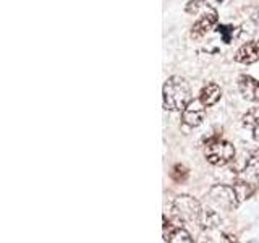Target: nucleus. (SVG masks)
I'll return each instance as SVG.
<instances>
[{
    "label": "nucleus",
    "mask_w": 259,
    "mask_h": 243,
    "mask_svg": "<svg viewBox=\"0 0 259 243\" xmlns=\"http://www.w3.org/2000/svg\"><path fill=\"white\" fill-rule=\"evenodd\" d=\"M164 107L172 112H182L191 102V88L182 76H170L162 89Z\"/></svg>",
    "instance_id": "obj_1"
},
{
    "label": "nucleus",
    "mask_w": 259,
    "mask_h": 243,
    "mask_svg": "<svg viewBox=\"0 0 259 243\" xmlns=\"http://www.w3.org/2000/svg\"><path fill=\"white\" fill-rule=\"evenodd\" d=\"M201 205L198 199H194L190 194L178 196L172 205V214L178 224H194L199 222L201 217Z\"/></svg>",
    "instance_id": "obj_2"
},
{
    "label": "nucleus",
    "mask_w": 259,
    "mask_h": 243,
    "mask_svg": "<svg viewBox=\"0 0 259 243\" xmlns=\"http://www.w3.org/2000/svg\"><path fill=\"white\" fill-rule=\"evenodd\" d=\"M207 198L214 206L221 208L224 211H233L240 205V196L237 190H235V186H229V185L212 186V188L209 190Z\"/></svg>",
    "instance_id": "obj_3"
},
{
    "label": "nucleus",
    "mask_w": 259,
    "mask_h": 243,
    "mask_svg": "<svg viewBox=\"0 0 259 243\" xmlns=\"http://www.w3.org/2000/svg\"><path fill=\"white\" fill-rule=\"evenodd\" d=\"M235 157V148L233 144L224 140H212L206 148V159L209 164L215 167L227 166Z\"/></svg>",
    "instance_id": "obj_4"
},
{
    "label": "nucleus",
    "mask_w": 259,
    "mask_h": 243,
    "mask_svg": "<svg viewBox=\"0 0 259 243\" xmlns=\"http://www.w3.org/2000/svg\"><path fill=\"white\" fill-rule=\"evenodd\" d=\"M206 115V105L199 99H191V102L182 110V122L188 127H199Z\"/></svg>",
    "instance_id": "obj_5"
},
{
    "label": "nucleus",
    "mask_w": 259,
    "mask_h": 243,
    "mask_svg": "<svg viewBox=\"0 0 259 243\" xmlns=\"http://www.w3.org/2000/svg\"><path fill=\"white\" fill-rule=\"evenodd\" d=\"M217 12L214 10H210L207 13H204L202 16H199V20L193 24V28H191V37L193 39H201V37H204L209 31H212L215 26H217Z\"/></svg>",
    "instance_id": "obj_6"
},
{
    "label": "nucleus",
    "mask_w": 259,
    "mask_h": 243,
    "mask_svg": "<svg viewBox=\"0 0 259 243\" xmlns=\"http://www.w3.org/2000/svg\"><path fill=\"white\" fill-rule=\"evenodd\" d=\"M238 89L243 99L256 102L259 101V81L249 75H241L238 78Z\"/></svg>",
    "instance_id": "obj_7"
},
{
    "label": "nucleus",
    "mask_w": 259,
    "mask_h": 243,
    "mask_svg": "<svg viewBox=\"0 0 259 243\" xmlns=\"http://www.w3.org/2000/svg\"><path fill=\"white\" fill-rule=\"evenodd\" d=\"M164 240L170 243H191V235L186 232L182 224H167V219H164Z\"/></svg>",
    "instance_id": "obj_8"
},
{
    "label": "nucleus",
    "mask_w": 259,
    "mask_h": 243,
    "mask_svg": "<svg viewBox=\"0 0 259 243\" xmlns=\"http://www.w3.org/2000/svg\"><path fill=\"white\" fill-rule=\"evenodd\" d=\"M259 60V40H249V43L243 44L237 54H235V62L238 63H254Z\"/></svg>",
    "instance_id": "obj_9"
},
{
    "label": "nucleus",
    "mask_w": 259,
    "mask_h": 243,
    "mask_svg": "<svg viewBox=\"0 0 259 243\" xmlns=\"http://www.w3.org/2000/svg\"><path fill=\"white\" fill-rule=\"evenodd\" d=\"M241 175H243V180H246V182H253L256 178H259V152L257 151L248 152Z\"/></svg>",
    "instance_id": "obj_10"
},
{
    "label": "nucleus",
    "mask_w": 259,
    "mask_h": 243,
    "mask_svg": "<svg viewBox=\"0 0 259 243\" xmlns=\"http://www.w3.org/2000/svg\"><path fill=\"white\" fill-rule=\"evenodd\" d=\"M221 96H222V89L215 83H209L201 89L199 101L204 104L206 107H210V105H214L219 99H221Z\"/></svg>",
    "instance_id": "obj_11"
},
{
    "label": "nucleus",
    "mask_w": 259,
    "mask_h": 243,
    "mask_svg": "<svg viewBox=\"0 0 259 243\" xmlns=\"http://www.w3.org/2000/svg\"><path fill=\"white\" fill-rule=\"evenodd\" d=\"M243 127L253 130V138L256 141H259V107L249 109L241 118Z\"/></svg>",
    "instance_id": "obj_12"
},
{
    "label": "nucleus",
    "mask_w": 259,
    "mask_h": 243,
    "mask_svg": "<svg viewBox=\"0 0 259 243\" xmlns=\"http://www.w3.org/2000/svg\"><path fill=\"white\" fill-rule=\"evenodd\" d=\"M219 222H221V219H219L215 211L207 209V211H202V213H201L199 224H201L202 229H212V227H215Z\"/></svg>",
    "instance_id": "obj_13"
},
{
    "label": "nucleus",
    "mask_w": 259,
    "mask_h": 243,
    "mask_svg": "<svg viewBox=\"0 0 259 243\" xmlns=\"http://www.w3.org/2000/svg\"><path fill=\"white\" fill-rule=\"evenodd\" d=\"M188 175H190V170H188V167L186 166H183V164H177L174 169H172V178L175 182H185L186 178H188Z\"/></svg>",
    "instance_id": "obj_14"
},
{
    "label": "nucleus",
    "mask_w": 259,
    "mask_h": 243,
    "mask_svg": "<svg viewBox=\"0 0 259 243\" xmlns=\"http://www.w3.org/2000/svg\"><path fill=\"white\" fill-rule=\"evenodd\" d=\"M235 29L237 28H233V26H224V24H221V26H217V32L222 36L224 39V43L225 44H230L232 43V39L235 36Z\"/></svg>",
    "instance_id": "obj_15"
},
{
    "label": "nucleus",
    "mask_w": 259,
    "mask_h": 243,
    "mask_svg": "<svg viewBox=\"0 0 259 243\" xmlns=\"http://www.w3.org/2000/svg\"><path fill=\"white\" fill-rule=\"evenodd\" d=\"M202 2H204L207 7H210V8H215L219 4H221L222 2V0H202Z\"/></svg>",
    "instance_id": "obj_16"
}]
</instances>
